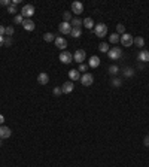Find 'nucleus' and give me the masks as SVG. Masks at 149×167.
<instances>
[{
	"label": "nucleus",
	"mask_w": 149,
	"mask_h": 167,
	"mask_svg": "<svg viewBox=\"0 0 149 167\" xmlns=\"http://www.w3.org/2000/svg\"><path fill=\"white\" fill-rule=\"evenodd\" d=\"M94 33H95V36L104 37L106 35H108V25H106V24H103V22L95 24V25H94Z\"/></svg>",
	"instance_id": "nucleus-1"
},
{
	"label": "nucleus",
	"mask_w": 149,
	"mask_h": 167,
	"mask_svg": "<svg viewBox=\"0 0 149 167\" xmlns=\"http://www.w3.org/2000/svg\"><path fill=\"white\" fill-rule=\"evenodd\" d=\"M21 15L24 17V19H30V17L35 15V6L33 5H24L21 9Z\"/></svg>",
	"instance_id": "nucleus-2"
},
{
	"label": "nucleus",
	"mask_w": 149,
	"mask_h": 167,
	"mask_svg": "<svg viewBox=\"0 0 149 167\" xmlns=\"http://www.w3.org/2000/svg\"><path fill=\"white\" fill-rule=\"evenodd\" d=\"M60 61H61L63 64H70V63L73 61V54L69 52V51H61V54H60Z\"/></svg>",
	"instance_id": "nucleus-3"
},
{
	"label": "nucleus",
	"mask_w": 149,
	"mask_h": 167,
	"mask_svg": "<svg viewBox=\"0 0 149 167\" xmlns=\"http://www.w3.org/2000/svg\"><path fill=\"white\" fill-rule=\"evenodd\" d=\"M93 82H94V76L91 73H84L81 76V84L84 87H90V85H93Z\"/></svg>",
	"instance_id": "nucleus-4"
},
{
	"label": "nucleus",
	"mask_w": 149,
	"mask_h": 167,
	"mask_svg": "<svg viewBox=\"0 0 149 167\" xmlns=\"http://www.w3.org/2000/svg\"><path fill=\"white\" fill-rule=\"evenodd\" d=\"M108 55H109L111 60H119L122 57V49L121 48H111L109 52H108Z\"/></svg>",
	"instance_id": "nucleus-5"
},
{
	"label": "nucleus",
	"mask_w": 149,
	"mask_h": 167,
	"mask_svg": "<svg viewBox=\"0 0 149 167\" xmlns=\"http://www.w3.org/2000/svg\"><path fill=\"white\" fill-rule=\"evenodd\" d=\"M85 58H87V55H85V51H84V49H78V51H74L73 60L76 61V63L82 64V63L85 61Z\"/></svg>",
	"instance_id": "nucleus-6"
},
{
	"label": "nucleus",
	"mask_w": 149,
	"mask_h": 167,
	"mask_svg": "<svg viewBox=\"0 0 149 167\" xmlns=\"http://www.w3.org/2000/svg\"><path fill=\"white\" fill-rule=\"evenodd\" d=\"M133 40H134V37L131 36V35H128V33H124L121 36V39H119V42L122 43V46H131L133 45Z\"/></svg>",
	"instance_id": "nucleus-7"
},
{
	"label": "nucleus",
	"mask_w": 149,
	"mask_h": 167,
	"mask_svg": "<svg viewBox=\"0 0 149 167\" xmlns=\"http://www.w3.org/2000/svg\"><path fill=\"white\" fill-rule=\"evenodd\" d=\"M55 46L58 48V49H61V51H66V48H67V40L64 39L63 36H58L55 37Z\"/></svg>",
	"instance_id": "nucleus-8"
},
{
	"label": "nucleus",
	"mask_w": 149,
	"mask_h": 167,
	"mask_svg": "<svg viewBox=\"0 0 149 167\" xmlns=\"http://www.w3.org/2000/svg\"><path fill=\"white\" fill-rule=\"evenodd\" d=\"M58 30H60V33H63V35H70V32H72V25H70V22H61L60 25H58Z\"/></svg>",
	"instance_id": "nucleus-9"
},
{
	"label": "nucleus",
	"mask_w": 149,
	"mask_h": 167,
	"mask_svg": "<svg viewBox=\"0 0 149 167\" xmlns=\"http://www.w3.org/2000/svg\"><path fill=\"white\" fill-rule=\"evenodd\" d=\"M61 90H63V94H70L74 90V84L72 82V81L64 82V84H63V87H61Z\"/></svg>",
	"instance_id": "nucleus-10"
},
{
	"label": "nucleus",
	"mask_w": 149,
	"mask_h": 167,
	"mask_svg": "<svg viewBox=\"0 0 149 167\" xmlns=\"http://www.w3.org/2000/svg\"><path fill=\"white\" fill-rule=\"evenodd\" d=\"M72 12H74L76 15L82 14V12H84V5H82L81 2H73V3H72Z\"/></svg>",
	"instance_id": "nucleus-11"
},
{
	"label": "nucleus",
	"mask_w": 149,
	"mask_h": 167,
	"mask_svg": "<svg viewBox=\"0 0 149 167\" xmlns=\"http://www.w3.org/2000/svg\"><path fill=\"white\" fill-rule=\"evenodd\" d=\"M137 60L142 63H148L149 61V51L146 49H140V52L137 54Z\"/></svg>",
	"instance_id": "nucleus-12"
},
{
	"label": "nucleus",
	"mask_w": 149,
	"mask_h": 167,
	"mask_svg": "<svg viewBox=\"0 0 149 167\" xmlns=\"http://www.w3.org/2000/svg\"><path fill=\"white\" fill-rule=\"evenodd\" d=\"M11 134H12V131H11L9 127L0 125V137H2V139H8V137H11Z\"/></svg>",
	"instance_id": "nucleus-13"
},
{
	"label": "nucleus",
	"mask_w": 149,
	"mask_h": 167,
	"mask_svg": "<svg viewBox=\"0 0 149 167\" xmlns=\"http://www.w3.org/2000/svg\"><path fill=\"white\" fill-rule=\"evenodd\" d=\"M37 82H39L40 85H46V84L49 82V75L45 73V72L39 73V76H37Z\"/></svg>",
	"instance_id": "nucleus-14"
},
{
	"label": "nucleus",
	"mask_w": 149,
	"mask_h": 167,
	"mask_svg": "<svg viewBox=\"0 0 149 167\" xmlns=\"http://www.w3.org/2000/svg\"><path fill=\"white\" fill-rule=\"evenodd\" d=\"M22 27H24L27 32H33V30L36 28V24H35L31 19H24V22H22Z\"/></svg>",
	"instance_id": "nucleus-15"
},
{
	"label": "nucleus",
	"mask_w": 149,
	"mask_h": 167,
	"mask_svg": "<svg viewBox=\"0 0 149 167\" xmlns=\"http://www.w3.org/2000/svg\"><path fill=\"white\" fill-rule=\"evenodd\" d=\"M69 78H70L72 82H73V81H81V73H79V70H76V69L70 70V72H69Z\"/></svg>",
	"instance_id": "nucleus-16"
},
{
	"label": "nucleus",
	"mask_w": 149,
	"mask_h": 167,
	"mask_svg": "<svg viewBox=\"0 0 149 167\" xmlns=\"http://www.w3.org/2000/svg\"><path fill=\"white\" fill-rule=\"evenodd\" d=\"M88 66H90V67H93V69L98 67V66H100V58H98L97 55H93L91 58H90V63H88Z\"/></svg>",
	"instance_id": "nucleus-17"
},
{
	"label": "nucleus",
	"mask_w": 149,
	"mask_h": 167,
	"mask_svg": "<svg viewBox=\"0 0 149 167\" xmlns=\"http://www.w3.org/2000/svg\"><path fill=\"white\" fill-rule=\"evenodd\" d=\"M133 43H134L136 46H139V48H143V46H145V39L142 36H137V37H134Z\"/></svg>",
	"instance_id": "nucleus-18"
},
{
	"label": "nucleus",
	"mask_w": 149,
	"mask_h": 167,
	"mask_svg": "<svg viewBox=\"0 0 149 167\" xmlns=\"http://www.w3.org/2000/svg\"><path fill=\"white\" fill-rule=\"evenodd\" d=\"M122 75H124L125 78H131V76L134 75V69H133V67H125V69L122 70Z\"/></svg>",
	"instance_id": "nucleus-19"
},
{
	"label": "nucleus",
	"mask_w": 149,
	"mask_h": 167,
	"mask_svg": "<svg viewBox=\"0 0 149 167\" xmlns=\"http://www.w3.org/2000/svg\"><path fill=\"white\" fill-rule=\"evenodd\" d=\"M82 24H84L87 28H94V21H93V18H85L84 21H82Z\"/></svg>",
	"instance_id": "nucleus-20"
},
{
	"label": "nucleus",
	"mask_w": 149,
	"mask_h": 167,
	"mask_svg": "<svg viewBox=\"0 0 149 167\" xmlns=\"http://www.w3.org/2000/svg\"><path fill=\"white\" fill-rule=\"evenodd\" d=\"M70 35H72L73 37H81V35H82V30H81L79 27H72Z\"/></svg>",
	"instance_id": "nucleus-21"
},
{
	"label": "nucleus",
	"mask_w": 149,
	"mask_h": 167,
	"mask_svg": "<svg viewBox=\"0 0 149 167\" xmlns=\"http://www.w3.org/2000/svg\"><path fill=\"white\" fill-rule=\"evenodd\" d=\"M98 49L101 51V52H109V43H106V42H101L100 45H98Z\"/></svg>",
	"instance_id": "nucleus-22"
},
{
	"label": "nucleus",
	"mask_w": 149,
	"mask_h": 167,
	"mask_svg": "<svg viewBox=\"0 0 149 167\" xmlns=\"http://www.w3.org/2000/svg\"><path fill=\"white\" fill-rule=\"evenodd\" d=\"M70 25H72V27H79V28H81L82 21H81L79 18H72V21H70Z\"/></svg>",
	"instance_id": "nucleus-23"
},
{
	"label": "nucleus",
	"mask_w": 149,
	"mask_h": 167,
	"mask_svg": "<svg viewBox=\"0 0 149 167\" xmlns=\"http://www.w3.org/2000/svg\"><path fill=\"white\" fill-rule=\"evenodd\" d=\"M119 39H121V37H119V35H118V33H113V35H111V36H109L111 43H118V42H119Z\"/></svg>",
	"instance_id": "nucleus-24"
},
{
	"label": "nucleus",
	"mask_w": 149,
	"mask_h": 167,
	"mask_svg": "<svg viewBox=\"0 0 149 167\" xmlns=\"http://www.w3.org/2000/svg\"><path fill=\"white\" fill-rule=\"evenodd\" d=\"M43 40L45 42H52V40H55V36L52 33H45L43 35Z\"/></svg>",
	"instance_id": "nucleus-25"
},
{
	"label": "nucleus",
	"mask_w": 149,
	"mask_h": 167,
	"mask_svg": "<svg viewBox=\"0 0 149 167\" xmlns=\"http://www.w3.org/2000/svg\"><path fill=\"white\" fill-rule=\"evenodd\" d=\"M122 85V81L119 79V78H115L113 81H112V87H115V88H119Z\"/></svg>",
	"instance_id": "nucleus-26"
},
{
	"label": "nucleus",
	"mask_w": 149,
	"mask_h": 167,
	"mask_svg": "<svg viewBox=\"0 0 149 167\" xmlns=\"http://www.w3.org/2000/svg\"><path fill=\"white\" fill-rule=\"evenodd\" d=\"M116 32H118V35H124V33H125L124 24H116Z\"/></svg>",
	"instance_id": "nucleus-27"
},
{
	"label": "nucleus",
	"mask_w": 149,
	"mask_h": 167,
	"mask_svg": "<svg viewBox=\"0 0 149 167\" xmlns=\"http://www.w3.org/2000/svg\"><path fill=\"white\" fill-rule=\"evenodd\" d=\"M14 22H15V24H22V22H24V17H22L21 14H19V15H15Z\"/></svg>",
	"instance_id": "nucleus-28"
},
{
	"label": "nucleus",
	"mask_w": 149,
	"mask_h": 167,
	"mask_svg": "<svg viewBox=\"0 0 149 167\" xmlns=\"http://www.w3.org/2000/svg\"><path fill=\"white\" fill-rule=\"evenodd\" d=\"M118 72H119V67H118V66H115V64H113V66L109 67V73H111V75H116Z\"/></svg>",
	"instance_id": "nucleus-29"
},
{
	"label": "nucleus",
	"mask_w": 149,
	"mask_h": 167,
	"mask_svg": "<svg viewBox=\"0 0 149 167\" xmlns=\"http://www.w3.org/2000/svg\"><path fill=\"white\" fill-rule=\"evenodd\" d=\"M63 18H64V22H70L72 21V14L70 12H64L63 14Z\"/></svg>",
	"instance_id": "nucleus-30"
},
{
	"label": "nucleus",
	"mask_w": 149,
	"mask_h": 167,
	"mask_svg": "<svg viewBox=\"0 0 149 167\" xmlns=\"http://www.w3.org/2000/svg\"><path fill=\"white\" fill-rule=\"evenodd\" d=\"M88 67H90V66H87L85 63H82V64H79V69H78V70H79V72H85V73H87Z\"/></svg>",
	"instance_id": "nucleus-31"
},
{
	"label": "nucleus",
	"mask_w": 149,
	"mask_h": 167,
	"mask_svg": "<svg viewBox=\"0 0 149 167\" xmlns=\"http://www.w3.org/2000/svg\"><path fill=\"white\" fill-rule=\"evenodd\" d=\"M52 94H54V95H57V97H58V95H61V94H63L61 87H55V88H54V91H52Z\"/></svg>",
	"instance_id": "nucleus-32"
},
{
	"label": "nucleus",
	"mask_w": 149,
	"mask_h": 167,
	"mask_svg": "<svg viewBox=\"0 0 149 167\" xmlns=\"http://www.w3.org/2000/svg\"><path fill=\"white\" fill-rule=\"evenodd\" d=\"M14 43V40H12V37H5V46H11Z\"/></svg>",
	"instance_id": "nucleus-33"
},
{
	"label": "nucleus",
	"mask_w": 149,
	"mask_h": 167,
	"mask_svg": "<svg viewBox=\"0 0 149 167\" xmlns=\"http://www.w3.org/2000/svg\"><path fill=\"white\" fill-rule=\"evenodd\" d=\"M6 35L9 37L14 36V27H6Z\"/></svg>",
	"instance_id": "nucleus-34"
},
{
	"label": "nucleus",
	"mask_w": 149,
	"mask_h": 167,
	"mask_svg": "<svg viewBox=\"0 0 149 167\" xmlns=\"http://www.w3.org/2000/svg\"><path fill=\"white\" fill-rule=\"evenodd\" d=\"M8 12H9V14H15V12H17V6H15V5H11V6L8 8Z\"/></svg>",
	"instance_id": "nucleus-35"
},
{
	"label": "nucleus",
	"mask_w": 149,
	"mask_h": 167,
	"mask_svg": "<svg viewBox=\"0 0 149 167\" xmlns=\"http://www.w3.org/2000/svg\"><path fill=\"white\" fill-rule=\"evenodd\" d=\"M12 5V2H9V0H0V6H11Z\"/></svg>",
	"instance_id": "nucleus-36"
},
{
	"label": "nucleus",
	"mask_w": 149,
	"mask_h": 167,
	"mask_svg": "<svg viewBox=\"0 0 149 167\" xmlns=\"http://www.w3.org/2000/svg\"><path fill=\"white\" fill-rule=\"evenodd\" d=\"M5 35H6V27L0 25V36H5Z\"/></svg>",
	"instance_id": "nucleus-37"
},
{
	"label": "nucleus",
	"mask_w": 149,
	"mask_h": 167,
	"mask_svg": "<svg viewBox=\"0 0 149 167\" xmlns=\"http://www.w3.org/2000/svg\"><path fill=\"white\" fill-rule=\"evenodd\" d=\"M143 143H145V146H149V134L143 139Z\"/></svg>",
	"instance_id": "nucleus-38"
},
{
	"label": "nucleus",
	"mask_w": 149,
	"mask_h": 167,
	"mask_svg": "<svg viewBox=\"0 0 149 167\" xmlns=\"http://www.w3.org/2000/svg\"><path fill=\"white\" fill-rule=\"evenodd\" d=\"M5 45V36H0V46Z\"/></svg>",
	"instance_id": "nucleus-39"
},
{
	"label": "nucleus",
	"mask_w": 149,
	"mask_h": 167,
	"mask_svg": "<svg viewBox=\"0 0 149 167\" xmlns=\"http://www.w3.org/2000/svg\"><path fill=\"white\" fill-rule=\"evenodd\" d=\"M3 121H5V118H3V116L0 115V124H3Z\"/></svg>",
	"instance_id": "nucleus-40"
},
{
	"label": "nucleus",
	"mask_w": 149,
	"mask_h": 167,
	"mask_svg": "<svg viewBox=\"0 0 149 167\" xmlns=\"http://www.w3.org/2000/svg\"><path fill=\"white\" fill-rule=\"evenodd\" d=\"M2 140H3V139H2V137H0V146H2V143H3V142H2Z\"/></svg>",
	"instance_id": "nucleus-41"
}]
</instances>
